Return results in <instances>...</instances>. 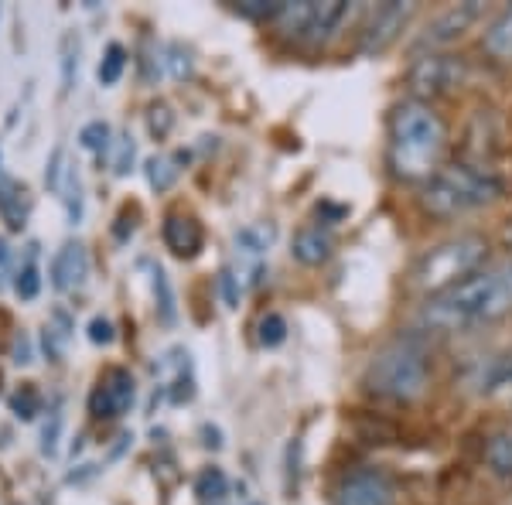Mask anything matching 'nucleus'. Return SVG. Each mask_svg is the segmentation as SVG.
<instances>
[{
	"mask_svg": "<svg viewBox=\"0 0 512 505\" xmlns=\"http://www.w3.org/2000/svg\"><path fill=\"white\" fill-rule=\"evenodd\" d=\"M512 314V256L472 273L458 287L437 294L420 311V325L437 335H454L478 325H492Z\"/></svg>",
	"mask_w": 512,
	"mask_h": 505,
	"instance_id": "obj_1",
	"label": "nucleus"
},
{
	"mask_svg": "<svg viewBox=\"0 0 512 505\" xmlns=\"http://www.w3.org/2000/svg\"><path fill=\"white\" fill-rule=\"evenodd\" d=\"M448 127L431 103L403 99L390 117V168L403 181H427L441 168Z\"/></svg>",
	"mask_w": 512,
	"mask_h": 505,
	"instance_id": "obj_2",
	"label": "nucleus"
},
{
	"mask_svg": "<svg viewBox=\"0 0 512 505\" xmlns=\"http://www.w3.org/2000/svg\"><path fill=\"white\" fill-rule=\"evenodd\" d=\"M506 185L492 168L472 161H454L437 168L420 188V205L434 215V219H458V215L478 212L485 205L499 202Z\"/></svg>",
	"mask_w": 512,
	"mask_h": 505,
	"instance_id": "obj_3",
	"label": "nucleus"
},
{
	"mask_svg": "<svg viewBox=\"0 0 512 505\" xmlns=\"http://www.w3.org/2000/svg\"><path fill=\"white\" fill-rule=\"evenodd\" d=\"M366 386L373 396L393 403H414L431 386V362H427L424 349L410 338L386 345L373 355L366 369Z\"/></svg>",
	"mask_w": 512,
	"mask_h": 505,
	"instance_id": "obj_4",
	"label": "nucleus"
},
{
	"mask_svg": "<svg viewBox=\"0 0 512 505\" xmlns=\"http://www.w3.org/2000/svg\"><path fill=\"white\" fill-rule=\"evenodd\" d=\"M485 256H489L485 236L461 233V236H451V239H444V243L431 246V250L414 263V273H410V277H414L417 291L437 297L482 270Z\"/></svg>",
	"mask_w": 512,
	"mask_h": 505,
	"instance_id": "obj_5",
	"label": "nucleus"
},
{
	"mask_svg": "<svg viewBox=\"0 0 512 505\" xmlns=\"http://www.w3.org/2000/svg\"><path fill=\"white\" fill-rule=\"evenodd\" d=\"M461 82H465V62H461L458 55H448V52L420 55L407 72L410 99H417V103L448 96L461 86Z\"/></svg>",
	"mask_w": 512,
	"mask_h": 505,
	"instance_id": "obj_6",
	"label": "nucleus"
},
{
	"mask_svg": "<svg viewBox=\"0 0 512 505\" xmlns=\"http://www.w3.org/2000/svg\"><path fill=\"white\" fill-rule=\"evenodd\" d=\"M134 400H137L134 372L123 366H110L99 376L93 393H89V413H93L96 420H120L130 413Z\"/></svg>",
	"mask_w": 512,
	"mask_h": 505,
	"instance_id": "obj_7",
	"label": "nucleus"
},
{
	"mask_svg": "<svg viewBox=\"0 0 512 505\" xmlns=\"http://www.w3.org/2000/svg\"><path fill=\"white\" fill-rule=\"evenodd\" d=\"M482 18H485L482 0L451 4L448 11H441L437 18H431L424 24V31H420V38H417V48H431V52H437V48H448L458 38H465Z\"/></svg>",
	"mask_w": 512,
	"mask_h": 505,
	"instance_id": "obj_8",
	"label": "nucleus"
},
{
	"mask_svg": "<svg viewBox=\"0 0 512 505\" xmlns=\"http://www.w3.org/2000/svg\"><path fill=\"white\" fill-rule=\"evenodd\" d=\"M410 14H414V4H400V0H390V4L376 7V14L369 18L366 31H362L359 52L369 55V59L390 52L396 45V38L403 35V28H407Z\"/></svg>",
	"mask_w": 512,
	"mask_h": 505,
	"instance_id": "obj_9",
	"label": "nucleus"
},
{
	"mask_svg": "<svg viewBox=\"0 0 512 505\" xmlns=\"http://www.w3.org/2000/svg\"><path fill=\"white\" fill-rule=\"evenodd\" d=\"M393 502H396V488L376 468L349 471L335 488V505H393Z\"/></svg>",
	"mask_w": 512,
	"mask_h": 505,
	"instance_id": "obj_10",
	"label": "nucleus"
},
{
	"mask_svg": "<svg viewBox=\"0 0 512 505\" xmlns=\"http://www.w3.org/2000/svg\"><path fill=\"white\" fill-rule=\"evenodd\" d=\"M164 246L178 256V260H195L205 246V233H202V222L192 219V215H181V212H171L164 219Z\"/></svg>",
	"mask_w": 512,
	"mask_h": 505,
	"instance_id": "obj_11",
	"label": "nucleus"
},
{
	"mask_svg": "<svg viewBox=\"0 0 512 505\" xmlns=\"http://www.w3.org/2000/svg\"><path fill=\"white\" fill-rule=\"evenodd\" d=\"M335 253V236L328 226H301L291 239V256L301 267H321Z\"/></svg>",
	"mask_w": 512,
	"mask_h": 505,
	"instance_id": "obj_12",
	"label": "nucleus"
},
{
	"mask_svg": "<svg viewBox=\"0 0 512 505\" xmlns=\"http://www.w3.org/2000/svg\"><path fill=\"white\" fill-rule=\"evenodd\" d=\"M89 277V250L82 243H62V250L52 260V284L55 291H76Z\"/></svg>",
	"mask_w": 512,
	"mask_h": 505,
	"instance_id": "obj_13",
	"label": "nucleus"
},
{
	"mask_svg": "<svg viewBox=\"0 0 512 505\" xmlns=\"http://www.w3.org/2000/svg\"><path fill=\"white\" fill-rule=\"evenodd\" d=\"M345 18H349V4H345V0H325V4H311V18H308V28H304L301 41L321 45V41H328L338 28H342Z\"/></svg>",
	"mask_w": 512,
	"mask_h": 505,
	"instance_id": "obj_14",
	"label": "nucleus"
},
{
	"mask_svg": "<svg viewBox=\"0 0 512 505\" xmlns=\"http://www.w3.org/2000/svg\"><path fill=\"white\" fill-rule=\"evenodd\" d=\"M478 393L482 396H512V349L492 355L475 379Z\"/></svg>",
	"mask_w": 512,
	"mask_h": 505,
	"instance_id": "obj_15",
	"label": "nucleus"
},
{
	"mask_svg": "<svg viewBox=\"0 0 512 505\" xmlns=\"http://www.w3.org/2000/svg\"><path fill=\"white\" fill-rule=\"evenodd\" d=\"M28 192H24L21 181L0 175V219L7 222L11 229H24V222H28Z\"/></svg>",
	"mask_w": 512,
	"mask_h": 505,
	"instance_id": "obj_16",
	"label": "nucleus"
},
{
	"mask_svg": "<svg viewBox=\"0 0 512 505\" xmlns=\"http://www.w3.org/2000/svg\"><path fill=\"white\" fill-rule=\"evenodd\" d=\"M482 45L492 59L499 62H512V4L502 7L495 18L485 24V35H482Z\"/></svg>",
	"mask_w": 512,
	"mask_h": 505,
	"instance_id": "obj_17",
	"label": "nucleus"
},
{
	"mask_svg": "<svg viewBox=\"0 0 512 505\" xmlns=\"http://www.w3.org/2000/svg\"><path fill=\"white\" fill-rule=\"evenodd\" d=\"M485 468L495 478H512V424L489 437V444H485Z\"/></svg>",
	"mask_w": 512,
	"mask_h": 505,
	"instance_id": "obj_18",
	"label": "nucleus"
},
{
	"mask_svg": "<svg viewBox=\"0 0 512 505\" xmlns=\"http://www.w3.org/2000/svg\"><path fill=\"white\" fill-rule=\"evenodd\" d=\"M195 495L202 499L205 505H222L226 502V495H229V478H226V471L222 468H202L198 471V478H195Z\"/></svg>",
	"mask_w": 512,
	"mask_h": 505,
	"instance_id": "obj_19",
	"label": "nucleus"
},
{
	"mask_svg": "<svg viewBox=\"0 0 512 505\" xmlns=\"http://www.w3.org/2000/svg\"><path fill=\"white\" fill-rule=\"evenodd\" d=\"M144 175H147V185H151L154 192H168V188L178 181L181 168H178L175 161H171L168 154H154V157H147Z\"/></svg>",
	"mask_w": 512,
	"mask_h": 505,
	"instance_id": "obj_20",
	"label": "nucleus"
},
{
	"mask_svg": "<svg viewBox=\"0 0 512 505\" xmlns=\"http://www.w3.org/2000/svg\"><path fill=\"white\" fill-rule=\"evenodd\" d=\"M151 277H154V301H158V318L164 321V325H175V321H178L175 287H171L168 273H164L161 267H154Z\"/></svg>",
	"mask_w": 512,
	"mask_h": 505,
	"instance_id": "obj_21",
	"label": "nucleus"
},
{
	"mask_svg": "<svg viewBox=\"0 0 512 505\" xmlns=\"http://www.w3.org/2000/svg\"><path fill=\"white\" fill-rule=\"evenodd\" d=\"M123 69H127V48H123L120 41H113V45H106L103 59H99V69H96L99 86H117Z\"/></svg>",
	"mask_w": 512,
	"mask_h": 505,
	"instance_id": "obj_22",
	"label": "nucleus"
},
{
	"mask_svg": "<svg viewBox=\"0 0 512 505\" xmlns=\"http://www.w3.org/2000/svg\"><path fill=\"white\" fill-rule=\"evenodd\" d=\"M256 342L263 345V349H280V345L287 342V318L277 311H267L260 318V325H256Z\"/></svg>",
	"mask_w": 512,
	"mask_h": 505,
	"instance_id": "obj_23",
	"label": "nucleus"
},
{
	"mask_svg": "<svg viewBox=\"0 0 512 505\" xmlns=\"http://www.w3.org/2000/svg\"><path fill=\"white\" fill-rule=\"evenodd\" d=\"M79 144L86 147L89 154H106L113 147V130L106 120H89L86 127L79 130Z\"/></svg>",
	"mask_w": 512,
	"mask_h": 505,
	"instance_id": "obj_24",
	"label": "nucleus"
},
{
	"mask_svg": "<svg viewBox=\"0 0 512 505\" xmlns=\"http://www.w3.org/2000/svg\"><path fill=\"white\" fill-rule=\"evenodd\" d=\"M79 35H72V31H65L62 35V93H72V86H76V72H79Z\"/></svg>",
	"mask_w": 512,
	"mask_h": 505,
	"instance_id": "obj_25",
	"label": "nucleus"
},
{
	"mask_svg": "<svg viewBox=\"0 0 512 505\" xmlns=\"http://www.w3.org/2000/svg\"><path fill=\"white\" fill-rule=\"evenodd\" d=\"M41 407H45V400H41V393L35 386H21L18 393L11 396V413L18 420H24V424H31L41 413Z\"/></svg>",
	"mask_w": 512,
	"mask_h": 505,
	"instance_id": "obj_26",
	"label": "nucleus"
},
{
	"mask_svg": "<svg viewBox=\"0 0 512 505\" xmlns=\"http://www.w3.org/2000/svg\"><path fill=\"white\" fill-rule=\"evenodd\" d=\"M69 331H72L69 314L55 311L52 321H48V328H45V349H48V355H62L65 342H69Z\"/></svg>",
	"mask_w": 512,
	"mask_h": 505,
	"instance_id": "obj_27",
	"label": "nucleus"
},
{
	"mask_svg": "<svg viewBox=\"0 0 512 505\" xmlns=\"http://www.w3.org/2000/svg\"><path fill=\"white\" fill-rule=\"evenodd\" d=\"M284 4L280 0H246V4H236V14L246 21H277Z\"/></svg>",
	"mask_w": 512,
	"mask_h": 505,
	"instance_id": "obj_28",
	"label": "nucleus"
},
{
	"mask_svg": "<svg viewBox=\"0 0 512 505\" xmlns=\"http://www.w3.org/2000/svg\"><path fill=\"white\" fill-rule=\"evenodd\" d=\"M14 291H18L21 301H35V297H38V291H41V273H38L35 256H31V260L21 267L18 280H14Z\"/></svg>",
	"mask_w": 512,
	"mask_h": 505,
	"instance_id": "obj_29",
	"label": "nucleus"
},
{
	"mask_svg": "<svg viewBox=\"0 0 512 505\" xmlns=\"http://www.w3.org/2000/svg\"><path fill=\"white\" fill-rule=\"evenodd\" d=\"M113 175L123 178V175H130V168H134V157H137V144H134V137L130 134H123L113 140Z\"/></svg>",
	"mask_w": 512,
	"mask_h": 505,
	"instance_id": "obj_30",
	"label": "nucleus"
},
{
	"mask_svg": "<svg viewBox=\"0 0 512 505\" xmlns=\"http://www.w3.org/2000/svg\"><path fill=\"white\" fill-rule=\"evenodd\" d=\"M267 246H270V236H263L260 229H253V226L236 233V250L243 256H250V260H260V256L267 253Z\"/></svg>",
	"mask_w": 512,
	"mask_h": 505,
	"instance_id": "obj_31",
	"label": "nucleus"
},
{
	"mask_svg": "<svg viewBox=\"0 0 512 505\" xmlns=\"http://www.w3.org/2000/svg\"><path fill=\"white\" fill-rule=\"evenodd\" d=\"M65 188H69V192L62 195L65 198V212H69V222L76 226V222L82 219V181H79V175L72 168H69V175H65Z\"/></svg>",
	"mask_w": 512,
	"mask_h": 505,
	"instance_id": "obj_32",
	"label": "nucleus"
},
{
	"mask_svg": "<svg viewBox=\"0 0 512 505\" xmlns=\"http://www.w3.org/2000/svg\"><path fill=\"white\" fill-rule=\"evenodd\" d=\"M62 424H65V417H62V410L55 407L52 413H48V424H45V430H41V454H48V458H52V454L59 451Z\"/></svg>",
	"mask_w": 512,
	"mask_h": 505,
	"instance_id": "obj_33",
	"label": "nucleus"
},
{
	"mask_svg": "<svg viewBox=\"0 0 512 505\" xmlns=\"http://www.w3.org/2000/svg\"><path fill=\"white\" fill-rule=\"evenodd\" d=\"M65 175H69V168H65V147H55L52 157H48V164H45V185L52 188V192H62Z\"/></svg>",
	"mask_w": 512,
	"mask_h": 505,
	"instance_id": "obj_34",
	"label": "nucleus"
},
{
	"mask_svg": "<svg viewBox=\"0 0 512 505\" xmlns=\"http://www.w3.org/2000/svg\"><path fill=\"white\" fill-rule=\"evenodd\" d=\"M86 335H89V342H93V345H113V342H117V328H113V321L103 318V314H96V318L89 321Z\"/></svg>",
	"mask_w": 512,
	"mask_h": 505,
	"instance_id": "obj_35",
	"label": "nucleus"
},
{
	"mask_svg": "<svg viewBox=\"0 0 512 505\" xmlns=\"http://www.w3.org/2000/svg\"><path fill=\"white\" fill-rule=\"evenodd\" d=\"M171 123H175V117H171L168 106H164V103L161 106H151V113H147V127H151L154 137H168Z\"/></svg>",
	"mask_w": 512,
	"mask_h": 505,
	"instance_id": "obj_36",
	"label": "nucleus"
},
{
	"mask_svg": "<svg viewBox=\"0 0 512 505\" xmlns=\"http://www.w3.org/2000/svg\"><path fill=\"white\" fill-rule=\"evenodd\" d=\"M219 291H222V301H226V308H239V277L229 267L219 273Z\"/></svg>",
	"mask_w": 512,
	"mask_h": 505,
	"instance_id": "obj_37",
	"label": "nucleus"
},
{
	"mask_svg": "<svg viewBox=\"0 0 512 505\" xmlns=\"http://www.w3.org/2000/svg\"><path fill=\"white\" fill-rule=\"evenodd\" d=\"M14 362H18V366H28L31 362V338L24 335H18V342H14Z\"/></svg>",
	"mask_w": 512,
	"mask_h": 505,
	"instance_id": "obj_38",
	"label": "nucleus"
},
{
	"mask_svg": "<svg viewBox=\"0 0 512 505\" xmlns=\"http://www.w3.org/2000/svg\"><path fill=\"white\" fill-rule=\"evenodd\" d=\"M7 256H11V253H7V243H4V239H0V267H4V263H7Z\"/></svg>",
	"mask_w": 512,
	"mask_h": 505,
	"instance_id": "obj_39",
	"label": "nucleus"
},
{
	"mask_svg": "<svg viewBox=\"0 0 512 505\" xmlns=\"http://www.w3.org/2000/svg\"><path fill=\"white\" fill-rule=\"evenodd\" d=\"M506 243L512 246V222H509V229H506Z\"/></svg>",
	"mask_w": 512,
	"mask_h": 505,
	"instance_id": "obj_40",
	"label": "nucleus"
},
{
	"mask_svg": "<svg viewBox=\"0 0 512 505\" xmlns=\"http://www.w3.org/2000/svg\"><path fill=\"white\" fill-rule=\"evenodd\" d=\"M253 505H256V502H253Z\"/></svg>",
	"mask_w": 512,
	"mask_h": 505,
	"instance_id": "obj_41",
	"label": "nucleus"
}]
</instances>
